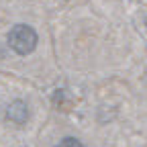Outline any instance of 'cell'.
I'll use <instances>...</instances> for the list:
<instances>
[{
  "label": "cell",
  "mask_w": 147,
  "mask_h": 147,
  "mask_svg": "<svg viewBox=\"0 0 147 147\" xmlns=\"http://www.w3.org/2000/svg\"><path fill=\"white\" fill-rule=\"evenodd\" d=\"M39 37H37L35 29L29 25H16L10 29L8 33V45L12 47V51H16L18 55H29L35 51Z\"/></svg>",
  "instance_id": "6da1fadb"
},
{
  "label": "cell",
  "mask_w": 147,
  "mask_h": 147,
  "mask_svg": "<svg viewBox=\"0 0 147 147\" xmlns=\"http://www.w3.org/2000/svg\"><path fill=\"white\" fill-rule=\"evenodd\" d=\"M6 119L12 121L14 125H23V123H27V119H29V106H27V102H23V100H14V102H10L8 108H6Z\"/></svg>",
  "instance_id": "7a4b0ae2"
},
{
  "label": "cell",
  "mask_w": 147,
  "mask_h": 147,
  "mask_svg": "<svg viewBox=\"0 0 147 147\" xmlns=\"http://www.w3.org/2000/svg\"><path fill=\"white\" fill-rule=\"evenodd\" d=\"M57 147H84L78 139H74V137H65V139H61L59 141V145Z\"/></svg>",
  "instance_id": "3957f363"
},
{
  "label": "cell",
  "mask_w": 147,
  "mask_h": 147,
  "mask_svg": "<svg viewBox=\"0 0 147 147\" xmlns=\"http://www.w3.org/2000/svg\"><path fill=\"white\" fill-rule=\"evenodd\" d=\"M145 27H147V21H145Z\"/></svg>",
  "instance_id": "277c9868"
}]
</instances>
